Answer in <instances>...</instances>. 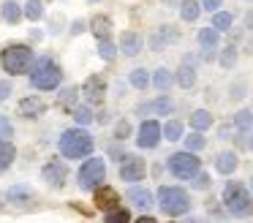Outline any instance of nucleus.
<instances>
[{
	"mask_svg": "<svg viewBox=\"0 0 253 223\" xmlns=\"http://www.w3.org/2000/svg\"><path fill=\"white\" fill-rule=\"evenodd\" d=\"M60 82H63V68L49 54H41L33 63V68H30V85L36 90H57Z\"/></svg>",
	"mask_w": 253,
	"mask_h": 223,
	"instance_id": "nucleus-1",
	"label": "nucleus"
},
{
	"mask_svg": "<svg viewBox=\"0 0 253 223\" xmlns=\"http://www.w3.org/2000/svg\"><path fill=\"white\" fill-rule=\"evenodd\" d=\"M33 63H36V54L28 44H8V46H3V52H0V65L14 76L30 74Z\"/></svg>",
	"mask_w": 253,
	"mask_h": 223,
	"instance_id": "nucleus-2",
	"label": "nucleus"
},
{
	"mask_svg": "<svg viewBox=\"0 0 253 223\" xmlns=\"http://www.w3.org/2000/svg\"><path fill=\"white\" fill-rule=\"evenodd\" d=\"M60 152L66 158H87L90 152H93V147H95V141H93V136L87 134V131L79 125V128H68V131H63V136H60Z\"/></svg>",
	"mask_w": 253,
	"mask_h": 223,
	"instance_id": "nucleus-3",
	"label": "nucleus"
},
{
	"mask_svg": "<svg viewBox=\"0 0 253 223\" xmlns=\"http://www.w3.org/2000/svg\"><path fill=\"white\" fill-rule=\"evenodd\" d=\"M223 204H226V210H229L231 215H237V218L253 215V196L242 182H226Z\"/></svg>",
	"mask_w": 253,
	"mask_h": 223,
	"instance_id": "nucleus-4",
	"label": "nucleus"
},
{
	"mask_svg": "<svg viewBox=\"0 0 253 223\" xmlns=\"http://www.w3.org/2000/svg\"><path fill=\"white\" fill-rule=\"evenodd\" d=\"M158 207L164 215L177 218V215L191 210V196L182 188H174V185H161L158 188Z\"/></svg>",
	"mask_w": 253,
	"mask_h": 223,
	"instance_id": "nucleus-5",
	"label": "nucleus"
},
{
	"mask_svg": "<svg viewBox=\"0 0 253 223\" xmlns=\"http://www.w3.org/2000/svg\"><path fill=\"white\" fill-rule=\"evenodd\" d=\"M106 179V163L104 158H87L77 172V182L82 190H95Z\"/></svg>",
	"mask_w": 253,
	"mask_h": 223,
	"instance_id": "nucleus-6",
	"label": "nucleus"
},
{
	"mask_svg": "<svg viewBox=\"0 0 253 223\" xmlns=\"http://www.w3.org/2000/svg\"><path fill=\"white\" fill-rule=\"evenodd\" d=\"M169 172L174 174L177 179H193L202 172V161L193 155V150L174 152V155H169Z\"/></svg>",
	"mask_w": 253,
	"mask_h": 223,
	"instance_id": "nucleus-7",
	"label": "nucleus"
},
{
	"mask_svg": "<svg viewBox=\"0 0 253 223\" xmlns=\"http://www.w3.org/2000/svg\"><path fill=\"white\" fill-rule=\"evenodd\" d=\"M161 139H164V128H161L158 120H144V123L139 125L136 144L142 147V150H155Z\"/></svg>",
	"mask_w": 253,
	"mask_h": 223,
	"instance_id": "nucleus-8",
	"label": "nucleus"
},
{
	"mask_svg": "<svg viewBox=\"0 0 253 223\" xmlns=\"http://www.w3.org/2000/svg\"><path fill=\"white\" fill-rule=\"evenodd\" d=\"M144 174H147V163L139 155H126L120 161V177L126 182H139V179H144Z\"/></svg>",
	"mask_w": 253,
	"mask_h": 223,
	"instance_id": "nucleus-9",
	"label": "nucleus"
},
{
	"mask_svg": "<svg viewBox=\"0 0 253 223\" xmlns=\"http://www.w3.org/2000/svg\"><path fill=\"white\" fill-rule=\"evenodd\" d=\"M41 177H44V182H49L52 188H63V185H66V177H68V169L63 161H49L41 169Z\"/></svg>",
	"mask_w": 253,
	"mask_h": 223,
	"instance_id": "nucleus-10",
	"label": "nucleus"
},
{
	"mask_svg": "<svg viewBox=\"0 0 253 223\" xmlns=\"http://www.w3.org/2000/svg\"><path fill=\"white\" fill-rule=\"evenodd\" d=\"M82 92H84V98H87V103H101V101H104V92H106V79L101 74L84 79Z\"/></svg>",
	"mask_w": 253,
	"mask_h": 223,
	"instance_id": "nucleus-11",
	"label": "nucleus"
},
{
	"mask_svg": "<svg viewBox=\"0 0 253 223\" xmlns=\"http://www.w3.org/2000/svg\"><path fill=\"white\" fill-rule=\"evenodd\" d=\"M117 204H120V193H117L112 185L101 182L98 188H95V207H98V210H115Z\"/></svg>",
	"mask_w": 253,
	"mask_h": 223,
	"instance_id": "nucleus-12",
	"label": "nucleus"
},
{
	"mask_svg": "<svg viewBox=\"0 0 253 223\" xmlns=\"http://www.w3.org/2000/svg\"><path fill=\"white\" fill-rule=\"evenodd\" d=\"M142 46H144V41H142V36H139V33L126 30L120 36V52L128 54V57H136V54L142 52Z\"/></svg>",
	"mask_w": 253,
	"mask_h": 223,
	"instance_id": "nucleus-13",
	"label": "nucleus"
},
{
	"mask_svg": "<svg viewBox=\"0 0 253 223\" xmlns=\"http://www.w3.org/2000/svg\"><path fill=\"white\" fill-rule=\"evenodd\" d=\"M218 36H220L218 27H204V30H199V44H202V49H204V60H210L215 54Z\"/></svg>",
	"mask_w": 253,
	"mask_h": 223,
	"instance_id": "nucleus-14",
	"label": "nucleus"
},
{
	"mask_svg": "<svg viewBox=\"0 0 253 223\" xmlns=\"http://www.w3.org/2000/svg\"><path fill=\"white\" fill-rule=\"evenodd\" d=\"M44 109H46L44 101H41V98H36V95H28V98H22V101H19V114H22V117H28V120L44 114Z\"/></svg>",
	"mask_w": 253,
	"mask_h": 223,
	"instance_id": "nucleus-15",
	"label": "nucleus"
},
{
	"mask_svg": "<svg viewBox=\"0 0 253 223\" xmlns=\"http://www.w3.org/2000/svg\"><path fill=\"white\" fill-rule=\"evenodd\" d=\"M171 109H174V103H171L166 95H161V98H155V101H150V103H139L136 112H139V114H150V112H155V114H169Z\"/></svg>",
	"mask_w": 253,
	"mask_h": 223,
	"instance_id": "nucleus-16",
	"label": "nucleus"
},
{
	"mask_svg": "<svg viewBox=\"0 0 253 223\" xmlns=\"http://www.w3.org/2000/svg\"><path fill=\"white\" fill-rule=\"evenodd\" d=\"M128 201H131L133 207H139V210L147 212L150 207H153V193H150L147 188H131L128 190Z\"/></svg>",
	"mask_w": 253,
	"mask_h": 223,
	"instance_id": "nucleus-17",
	"label": "nucleus"
},
{
	"mask_svg": "<svg viewBox=\"0 0 253 223\" xmlns=\"http://www.w3.org/2000/svg\"><path fill=\"white\" fill-rule=\"evenodd\" d=\"M0 16H3L8 25H17V22L25 16V8L17 3V0H6V3H3V8H0Z\"/></svg>",
	"mask_w": 253,
	"mask_h": 223,
	"instance_id": "nucleus-18",
	"label": "nucleus"
},
{
	"mask_svg": "<svg viewBox=\"0 0 253 223\" xmlns=\"http://www.w3.org/2000/svg\"><path fill=\"white\" fill-rule=\"evenodd\" d=\"M237 166H240L237 152H218V158H215V169H218L220 174H231Z\"/></svg>",
	"mask_w": 253,
	"mask_h": 223,
	"instance_id": "nucleus-19",
	"label": "nucleus"
},
{
	"mask_svg": "<svg viewBox=\"0 0 253 223\" xmlns=\"http://www.w3.org/2000/svg\"><path fill=\"white\" fill-rule=\"evenodd\" d=\"M14 158H17V147H14V141H11V139H3V136H0V172L11 166Z\"/></svg>",
	"mask_w": 253,
	"mask_h": 223,
	"instance_id": "nucleus-20",
	"label": "nucleus"
},
{
	"mask_svg": "<svg viewBox=\"0 0 253 223\" xmlns=\"http://www.w3.org/2000/svg\"><path fill=\"white\" fill-rule=\"evenodd\" d=\"M174 79H177V85H180L182 90H191V87L196 85V68H193L191 63H182Z\"/></svg>",
	"mask_w": 253,
	"mask_h": 223,
	"instance_id": "nucleus-21",
	"label": "nucleus"
},
{
	"mask_svg": "<svg viewBox=\"0 0 253 223\" xmlns=\"http://www.w3.org/2000/svg\"><path fill=\"white\" fill-rule=\"evenodd\" d=\"M90 30L98 36V41H101V38H109L112 19H109V16H93V19H90Z\"/></svg>",
	"mask_w": 253,
	"mask_h": 223,
	"instance_id": "nucleus-22",
	"label": "nucleus"
},
{
	"mask_svg": "<svg viewBox=\"0 0 253 223\" xmlns=\"http://www.w3.org/2000/svg\"><path fill=\"white\" fill-rule=\"evenodd\" d=\"M171 82H174V74H171V71H166V68H158V71H155L153 85H155V90H158V92H166V90L171 87Z\"/></svg>",
	"mask_w": 253,
	"mask_h": 223,
	"instance_id": "nucleus-23",
	"label": "nucleus"
},
{
	"mask_svg": "<svg viewBox=\"0 0 253 223\" xmlns=\"http://www.w3.org/2000/svg\"><path fill=\"white\" fill-rule=\"evenodd\" d=\"M191 125L196 131H207L210 125H212V114H210L207 109H196V112L191 114Z\"/></svg>",
	"mask_w": 253,
	"mask_h": 223,
	"instance_id": "nucleus-24",
	"label": "nucleus"
},
{
	"mask_svg": "<svg viewBox=\"0 0 253 223\" xmlns=\"http://www.w3.org/2000/svg\"><path fill=\"white\" fill-rule=\"evenodd\" d=\"M199 14H202V8H199L196 0H182V3H180V16L185 22H196Z\"/></svg>",
	"mask_w": 253,
	"mask_h": 223,
	"instance_id": "nucleus-25",
	"label": "nucleus"
},
{
	"mask_svg": "<svg viewBox=\"0 0 253 223\" xmlns=\"http://www.w3.org/2000/svg\"><path fill=\"white\" fill-rule=\"evenodd\" d=\"M234 128L242 131V134H248V131L253 128V112L251 109H240V112L234 114Z\"/></svg>",
	"mask_w": 253,
	"mask_h": 223,
	"instance_id": "nucleus-26",
	"label": "nucleus"
},
{
	"mask_svg": "<svg viewBox=\"0 0 253 223\" xmlns=\"http://www.w3.org/2000/svg\"><path fill=\"white\" fill-rule=\"evenodd\" d=\"M164 139H166V141H180V139H182V123L169 120V123L164 125Z\"/></svg>",
	"mask_w": 253,
	"mask_h": 223,
	"instance_id": "nucleus-27",
	"label": "nucleus"
},
{
	"mask_svg": "<svg viewBox=\"0 0 253 223\" xmlns=\"http://www.w3.org/2000/svg\"><path fill=\"white\" fill-rule=\"evenodd\" d=\"M25 16H28L30 22H39L41 16H44V3H41V0H28V3H25Z\"/></svg>",
	"mask_w": 253,
	"mask_h": 223,
	"instance_id": "nucleus-28",
	"label": "nucleus"
},
{
	"mask_svg": "<svg viewBox=\"0 0 253 223\" xmlns=\"http://www.w3.org/2000/svg\"><path fill=\"white\" fill-rule=\"evenodd\" d=\"M231 22H234V16H231L229 11H215V14H212V27H218L220 33L231 30Z\"/></svg>",
	"mask_w": 253,
	"mask_h": 223,
	"instance_id": "nucleus-29",
	"label": "nucleus"
},
{
	"mask_svg": "<svg viewBox=\"0 0 253 223\" xmlns=\"http://www.w3.org/2000/svg\"><path fill=\"white\" fill-rule=\"evenodd\" d=\"M128 82H131L133 87H136V90H144V87L150 85V74L144 68H133L131 71V76H128Z\"/></svg>",
	"mask_w": 253,
	"mask_h": 223,
	"instance_id": "nucleus-30",
	"label": "nucleus"
},
{
	"mask_svg": "<svg viewBox=\"0 0 253 223\" xmlns=\"http://www.w3.org/2000/svg\"><path fill=\"white\" fill-rule=\"evenodd\" d=\"M98 54L106 60V63H112V60H115V54H117V46L109 41V38H101V41H98Z\"/></svg>",
	"mask_w": 253,
	"mask_h": 223,
	"instance_id": "nucleus-31",
	"label": "nucleus"
},
{
	"mask_svg": "<svg viewBox=\"0 0 253 223\" xmlns=\"http://www.w3.org/2000/svg\"><path fill=\"white\" fill-rule=\"evenodd\" d=\"M74 120H77V125H90L95 114L90 112V106H74Z\"/></svg>",
	"mask_w": 253,
	"mask_h": 223,
	"instance_id": "nucleus-32",
	"label": "nucleus"
},
{
	"mask_svg": "<svg viewBox=\"0 0 253 223\" xmlns=\"http://www.w3.org/2000/svg\"><path fill=\"white\" fill-rule=\"evenodd\" d=\"M106 223H128L131 221V215H128V210H120V207H115V210H106Z\"/></svg>",
	"mask_w": 253,
	"mask_h": 223,
	"instance_id": "nucleus-33",
	"label": "nucleus"
},
{
	"mask_svg": "<svg viewBox=\"0 0 253 223\" xmlns=\"http://www.w3.org/2000/svg\"><path fill=\"white\" fill-rule=\"evenodd\" d=\"M207 144V139L202 136V131H196V134H188V139H185V150H202V147Z\"/></svg>",
	"mask_w": 253,
	"mask_h": 223,
	"instance_id": "nucleus-34",
	"label": "nucleus"
},
{
	"mask_svg": "<svg viewBox=\"0 0 253 223\" xmlns=\"http://www.w3.org/2000/svg\"><path fill=\"white\" fill-rule=\"evenodd\" d=\"M77 87H66V90L60 92V106H66V109H71L74 112V103H77Z\"/></svg>",
	"mask_w": 253,
	"mask_h": 223,
	"instance_id": "nucleus-35",
	"label": "nucleus"
},
{
	"mask_svg": "<svg viewBox=\"0 0 253 223\" xmlns=\"http://www.w3.org/2000/svg\"><path fill=\"white\" fill-rule=\"evenodd\" d=\"M33 196V190L25 188V185H14V188H8V199L11 201H22V199H30Z\"/></svg>",
	"mask_w": 253,
	"mask_h": 223,
	"instance_id": "nucleus-36",
	"label": "nucleus"
},
{
	"mask_svg": "<svg viewBox=\"0 0 253 223\" xmlns=\"http://www.w3.org/2000/svg\"><path fill=\"white\" fill-rule=\"evenodd\" d=\"M234 63H237V46H226L220 52V65L223 68H234Z\"/></svg>",
	"mask_w": 253,
	"mask_h": 223,
	"instance_id": "nucleus-37",
	"label": "nucleus"
},
{
	"mask_svg": "<svg viewBox=\"0 0 253 223\" xmlns=\"http://www.w3.org/2000/svg\"><path fill=\"white\" fill-rule=\"evenodd\" d=\"M0 136H3V139H11L14 136V125L8 123L6 114H0Z\"/></svg>",
	"mask_w": 253,
	"mask_h": 223,
	"instance_id": "nucleus-38",
	"label": "nucleus"
},
{
	"mask_svg": "<svg viewBox=\"0 0 253 223\" xmlns=\"http://www.w3.org/2000/svg\"><path fill=\"white\" fill-rule=\"evenodd\" d=\"M131 136V125L126 123V120H120V123L115 125V139H128Z\"/></svg>",
	"mask_w": 253,
	"mask_h": 223,
	"instance_id": "nucleus-39",
	"label": "nucleus"
},
{
	"mask_svg": "<svg viewBox=\"0 0 253 223\" xmlns=\"http://www.w3.org/2000/svg\"><path fill=\"white\" fill-rule=\"evenodd\" d=\"M245 82H237V85H231V98H234V101H240V98H245Z\"/></svg>",
	"mask_w": 253,
	"mask_h": 223,
	"instance_id": "nucleus-40",
	"label": "nucleus"
},
{
	"mask_svg": "<svg viewBox=\"0 0 253 223\" xmlns=\"http://www.w3.org/2000/svg\"><path fill=\"white\" fill-rule=\"evenodd\" d=\"M14 92V87H11V82L8 79H0V101H6L8 95Z\"/></svg>",
	"mask_w": 253,
	"mask_h": 223,
	"instance_id": "nucleus-41",
	"label": "nucleus"
},
{
	"mask_svg": "<svg viewBox=\"0 0 253 223\" xmlns=\"http://www.w3.org/2000/svg\"><path fill=\"white\" fill-rule=\"evenodd\" d=\"M193 179H196L193 185H196L199 190H204V188H210V185H212V179H210V174H196Z\"/></svg>",
	"mask_w": 253,
	"mask_h": 223,
	"instance_id": "nucleus-42",
	"label": "nucleus"
},
{
	"mask_svg": "<svg viewBox=\"0 0 253 223\" xmlns=\"http://www.w3.org/2000/svg\"><path fill=\"white\" fill-rule=\"evenodd\" d=\"M161 38H164V41H177L174 27H161Z\"/></svg>",
	"mask_w": 253,
	"mask_h": 223,
	"instance_id": "nucleus-43",
	"label": "nucleus"
},
{
	"mask_svg": "<svg viewBox=\"0 0 253 223\" xmlns=\"http://www.w3.org/2000/svg\"><path fill=\"white\" fill-rule=\"evenodd\" d=\"M71 33H74V36H79V33H84V22H82V19H77V22L71 25Z\"/></svg>",
	"mask_w": 253,
	"mask_h": 223,
	"instance_id": "nucleus-44",
	"label": "nucleus"
},
{
	"mask_svg": "<svg viewBox=\"0 0 253 223\" xmlns=\"http://www.w3.org/2000/svg\"><path fill=\"white\" fill-rule=\"evenodd\" d=\"M220 3H223V0H204V8L215 11V8H220Z\"/></svg>",
	"mask_w": 253,
	"mask_h": 223,
	"instance_id": "nucleus-45",
	"label": "nucleus"
},
{
	"mask_svg": "<svg viewBox=\"0 0 253 223\" xmlns=\"http://www.w3.org/2000/svg\"><path fill=\"white\" fill-rule=\"evenodd\" d=\"M245 25H248V30H253V11H248V16H245Z\"/></svg>",
	"mask_w": 253,
	"mask_h": 223,
	"instance_id": "nucleus-46",
	"label": "nucleus"
},
{
	"mask_svg": "<svg viewBox=\"0 0 253 223\" xmlns=\"http://www.w3.org/2000/svg\"><path fill=\"white\" fill-rule=\"evenodd\" d=\"M251 190H253V179H251Z\"/></svg>",
	"mask_w": 253,
	"mask_h": 223,
	"instance_id": "nucleus-47",
	"label": "nucleus"
},
{
	"mask_svg": "<svg viewBox=\"0 0 253 223\" xmlns=\"http://www.w3.org/2000/svg\"><path fill=\"white\" fill-rule=\"evenodd\" d=\"M90 3H98V0H90Z\"/></svg>",
	"mask_w": 253,
	"mask_h": 223,
	"instance_id": "nucleus-48",
	"label": "nucleus"
}]
</instances>
